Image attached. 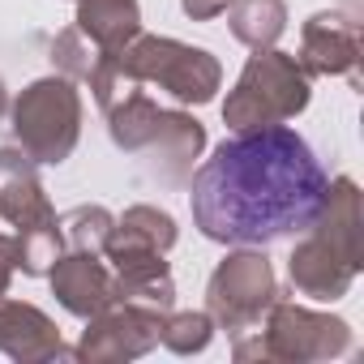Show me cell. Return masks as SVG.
<instances>
[{
	"instance_id": "cell-1",
	"label": "cell",
	"mask_w": 364,
	"mask_h": 364,
	"mask_svg": "<svg viewBox=\"0 0 364 364\" xmlns=\"http://www.w3.org/2000/svg\"><path fill=\"white\" fill-rule=\"evenodd\" d=\"M326 167L296 129L266 124L232 133L193 171V228L228 249H266L309 232L326 202Z\"/></svg>"
},
{
	"instance_id": "cell-2",
	"label": "cell",
	"mask_w": 364,
	"mask_h": 364,
	"mask_svg": "<svg viewBox=\"0 0 364 364\" xmlns=\"http://www.w3.org/2000/svg\"><path fill=\"white\" fill-rule=\"evenodd\" d=\"M309 99H313V77L300 69V60L291 52L262 48L245 60V69L223 103V124L232 133L287 124L309 107Z\"/></svg>"
},
{
	"instance_id": "cell-3",
	"label": "cell",
	"mask_w": 364,
	"mask_h": 364,
	"mask_svg": "<svg viewBox=\"0 0 364 364\" xmlns=\"http://www.w3.org/2000/svg\"><path fill=\"white\" fill-rule=\"evenodd\" d=\"M351 351V326L343 317L304 309L296 300H274L266 309V330H253V338L236 334L232 355L240 364L249 360H279V364H317L338 360Z\"/></svg>"
},
{
	"instance_id": "cell-4",
	"label": "cell",
	"mask_w": 364,
	"mask_h": 364,
	"mask_svg": "<svg viewBox=\"0 0 364 364\" xmlns=\"http://www.w3.org/2000/svg\"><path fill=\"white\" fill-rule=\"evenodd\" d=\"M112 56L133 82L159 86L163 95H171L185 107L210 103L223 86V65L206 48L180 43V39H167V35H137L129 48H120Z\"/></svg>"
},
{
	"instance_id": "cell-5",
	"label": "cell",
	"mask_w": 364,
	"mask_h": 364,
	"mask_svg": "<svg viewBox=\"0 0 364 364\" xmlns=\"http://www.w3.org/2000/svg\"><path fill=\"white\" fill-rule=\"evenodd\" d=\"M14 137L18 146L43 163V167H60L73 150H77V137H82V95H77V82L52 73V77H39L31 82L14 107Z\"/></svg>"
},
{
	"instance_id": "cell-6",
	"label": "cell",
	"mask_w": 364,
	"mask_h": 364,
	"mask_svg": "<svg viewBox=\"0 0 364 364\" xmlns=\"http://www.w3.org/2000/svg\"><path fill=\"white\" fill-rule=\"evenodd\" d=\"M274 300H279V279L266 249L228 253L206 283V313L215 317V330H228L232 338L257 330Z\"/></svg>"
},
{
	"instance_id": "cell-7",
	"label": "cell",
	"mask_w": 364,
	"mask_h": 364,
	"mask_svg": "<svg viewBox=\"0 0 364 364\" xmlns=\"http://www.w3.org/2000/svg\"><path fill=\"white\" fill-rule=\"evenodd\" d=\"M163 317H167V309L137 304V300H116V304H107L103 313H95L86 321V330L73 347V360H86V364L137 360V355L159 347Z\"/></svg>"
},
{
	"instance_id": "cell-8",
	"label": "cell",
	"mask_w": 364,
	"mask_h": 364,
	"mask_svg": "<svg viewBox=\"0 0 364 364\" xmlns=\"http://www.w3.org/2000/svg\"><path fill=\"white\" fill-rule=\"evenodd\" d=\"M300 69L309 77H355L360 26L347 14H313L300 26Z\"/></svg>"
},
{
	"instance_id": "cell-9",
	"label": "cell",
	"mask_w": 364,
	"mask_h": 364,
	"mask_svg": "<svg viewBox=\"0 0 364 364\" xmlns=\"http://www.w3.org/2000/svg\"><path fill=\"white\" fill-rule=\"evenodd\" d=\"M52 279V296L65 313H73L77 321H90L95 313H103L107 304H116V283H112V266L99 262V253H73L65 249L56 257V266L48 270Z\"/></svg>"
},
{
	"instance_id": "cell-10",
	"label": "cell",
	"mask_w": 364,
	"mask_h": 364,
	"mask_svg": "<svg viewBox=\"0 0 364 364\" xmlns=\"http://www.w3.org/2000/svg\"><path fill=\"white\" fill-rule=\"evenodd\" d=\"M0 351L18 364H52L73 360V347H65L56 321L26 300H0Z\"/></svg>"
},
{
	"instance_id": "cell-11",
	"label": "cell",
	"mask_w": 364,
	"mask_h": 364,
	"mask_svg": "<svg viewBox=\"0 0 364 364\" xmlns=\"http://www.w3.org/2000/svg\"><path fill=\"white\" fill-rule=\"evenodd\" d=\"M206 150V124L180 107H163V120H159V133L150 137V146L141 150L146 154V171L159 180V185H185L193 176V159Z\"/></svg>"
},
{
	"instance_id": "cell-12",
	"label": "cell",
	"mask_w": 364,
	"mask_h": 364,
	"mask_svg": "<svg viewBox=\"0 0 364 364\" xmlns=\"http://www.w3.org/2000/svg\"><path fill=\"white\" fill-rule=\"evenodd\" d=\"M0 219L18 232L35 223H56V210L39 180V163L22 146H0Z\"/></svg>"
},
{
	"instance_id": "cell-13",
	"label": "cell",
	"mask_w": 364,
	"mask_h": 364,
	"mask_svg": "<svg viewBox=\"0 0 364 364\" xmlns=\"http://www.w3.org/2000/svg\"><path fill=\"white\" fill-rule=\"evenodd\" d=\"M304 240L291 249V257H287V279H291V287L300 291V296H309V300H321V304H334V300H343L347 291H351V283H355V266L351 262H343L321 236H313V232H300Z\"/></svg>"
},
{
	"instance_id": "cell-14",
	"label": "cell",
	"mask_w": 364,
	"mask_h": 364,
	"mask_svg": "<svg viewBox=\"0 0 364 364\" xmlns=\"http://www.w3.org/2000/svg\"><path fill=\"white\" fill-rule=\"evenodd\" d=\"M309 232L321 236L355 270L364 266V215H360V185L351 176L326 180V202H321L317 219L309 223Z\"/></svg>"
},
{
	"instance_id": "cell-15",
	"label": "cell",
	"mask_w": 364,
	"mask_h": 364,
	"mask_svg": "<svg viewBox=\"0 0 364 364\" xmlns=\"http://www.w3.org/2000/svg\"><path fill=\"white\" fill-rule=\"evenodd\" d=\"M107 266H112L116 300H137V304H154V309L176 304V279H171L167 253H150V249L107 253Z\"/></svg>"
},
{
	"instance_id": "cell-16",
	"label": "cell",
	"mask_w": 364,
	"mask_h": 364,
	"mask_svg": "<svg viewBox=\"0 0 364 364\" xmlns=\"http://www.w3.org/2000/svg\"><path fill=\"white\" fill-rule=\"evenodd\" d=\"M73 26L99 52H120L141 35V5L137 0H77Z\"/></svg>"
},
{
	"instance_id": "cell-17",
	"label": "cell",
	"mask_w": 364,
	"mask_h": 364,
	"mask_svg": "<svg viewBox=\"0 0 364 364\" xmlns=\"http://www.w3.org/2000/svg\"><path fill=\"white\" fill-rule=\"evenodd\" d=\"M176 236H180L176 219H171L167 210L141 202V206H129V210L112 223V232H107V240H103V253H129V249L167 253V249L176 245Z\"/></svg>"
},
{
	"instance_id": "cell-18",
	"label": "cell",
	"mask_w": 364,
	"mask_h": 364,
	"mask_svg": "<svg viewBox=\"0 0 364 364\" xmlns=\"http://www.w3.org/2000/svg\"><path fill=\"white\" fill-rule=\"evenodd\" d=\"M103 116H107V133H112L116 150H124V154H141V150L150 146V137L159 133L163 107H159V99H150L141 86H133V90L120 95Z\"/></svg>"
},
{
	"instance_id": "cell-19",
	"label": "cell",
	"mask_w": 364,
	"mask_h": 364,
	"mask_svg": "<svg viewBox=\"0 0 364 364\" xmlns=\"http://www.w3.org/2000/svg\"><path fill=\"white\" fill-rule=\"evenodd\" d=\"M228 26L253 52L274 48L283 39V31H287V0H232L228 5Z\"/></svg>"
},
{
	"instance_id": "cell-20",
	"label": "cell",
	"mask_w": 364,
	"mask_h": 364,
	"mask_svg": "<svg viewBox=\"0 0 364 364\" xmlns=\"http://www.w3.org/2000/svg\"><path fill=\"white\" fill-rule=\"evenodd\" d=\"M65 253V236H60V219L56 223H35L18 232V270L31 279H43L56 257Z\"/></svg>"
},
{
	"instance_id": "cell-21",
	"label": "cell",
	"mask_w": 364,
	"mask_h": 364,
	"mask_svg": "<svg viewBox=\"0 0 364 364\" xmlns=\"http://www.w3.org/2000/svg\"><path fill=\"white\" fill-rule=\"evenodd\" d=\"M112 223H116V215L107 206H73L69 215H60L65 249H73V253H103V240H107Z\"/></svg>"
},
{
	"instance_id": "cell-22",
	"label": "cell",
	"mask_w": 364,
	"mask_h": 364,
	"mask_svg": "<svg viewBox=\"0 0 364 364\" xmlns=\"http://www.w3.org/2000/svg\"><path fill=\"white\" fill-rule=\"evenodd\" d=\"M210 338H215V317L210 313H171L167 309V317H163V347L167 351H176V355H198V351H206L210 347Z\"/></svg>"
},
{
	"instance_id": "cell-23",
	"label": "cell",
	"mask_w": 364,
	"mask_h": 364,
	"mask_svg": "<svg viewBox=\"0 0 364 364\" xmlns=\"http://www.w3.org/2000/svg\"><path fill=\"white\" fill-rule=\"evenodd\" d=\"M52 65H56V73L60 77H69V82H86L90 73H95V65H99V48L77 31V26H65L56 39H52Z\"/></svg>"
},
{
	"instance_id": "cell-24",
	"label": "cell",
	"mask_w": 364,
	"mask_h": 364,
	"mask_svg": "<svg viewBox=\"0 0 364 364\" xmlns=\"http://www.w3.org/2000/svg\"><path fill=\"white\" fill-rule=\"evenodd\" d=\"M14 274H18V236H0V300L9 296Z\"/></svg>"
},
{
	"instance_id": "cell-25",
	"label": "cell",
	"mask_w": 364,
	"mask_h": 364,
	"mask_svg": "<svg viewBox=\"0 0 364 364\" xmlns=\"http://www.w3.org/2000/svg\"><path fill=\"white\" fill-rule=\"evenodd\" d=\"M228 5L232 0H180V9H185L193 22H215V18L228 14Z\"/></svg>"
},
{
	"instance_id": "cell-26",
	"label": "cell",
	"mask_w": 364,
	"mask_h": 364,
	"mask_svg": "<svg viewBox=\"0 0 364 364\" xmlns=\"http://www.w3.org/2000/svg\"><path fill=\"white\" fill-rule=\"evenodd\" d=\"M5 112H9V90H5V82H0V120H5Z\"/></svg>"
}]
</instances>
